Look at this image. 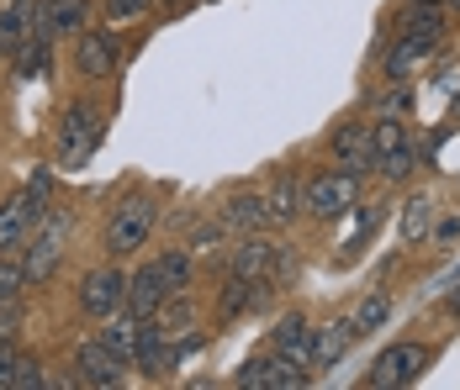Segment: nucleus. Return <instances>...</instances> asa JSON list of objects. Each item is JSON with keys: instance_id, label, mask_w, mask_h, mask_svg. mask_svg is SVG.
<instances>
[{"instance_id": "f257e3e1", "label": "nucleus", "mask_w": 460, "mask_h": 390, "mask_svg": "<svg viewBox=\"0 0 460 390\" xmlns=\"http://www.w3.org/2000/svg\"><path fill=\"white\" fill-rule=\"evenodd\" d=\"M154 217H159V212H154V201H148V195H128V201L106 217V238H101V243H106V254H111V259L138 254L143 243H148V232H154Z\"/></svg>"}, {"instance_id": "f03ea898", "label": "nucleus", "mask_w": 460, "mask_h": 390, "mask_svg": "<svg viewBox=\"0 0 460 390\" xmlns=\"http://www.w3.org/2000/svg\"><path fill=\"white\" fill-rule=\"evenodd\" d=\"M95 143H101V111L95 106H69L64 111V132H58V164L64 169H85L95 153Z\"/></svg>"}, {"instance_id": "7ed1b4c3", "label": "nucleus", "mask_w": 460, "mask_h": 390, "mask_svg": "<svg viewBox=\"0 0 460 390\" xmlns=\"http://www.w3.org/2000/svg\"><path fill=\"white\" fill-rule=\"evenodd\" d=\"M423 369H429V348H423V343H392L381 359H376V364H370V380H366V386H381V390L413 386Z\"/></svg>"}, {"instance_id": "20e7f679", "label": "nucleus", "mask_w": 460, "mask_h": 390, "mask_svg": "<svg viewBox=\"0 0 460 390\" xmlns=\"http://www.w3.org/2000/svg\"><path fill=\"white\" fill-rule=\"evenodd\" d=\"M32 248H27V264H22V274L27 280H48L58 259H64V243H69V217H43V232L38 238H27Z\"/></svg>"}, {"instance_id": "39448f33", "label": "nucleus", "mask_w": 460, "mask_h": 390, "mask_svg": "<svg viewBox=\"0 0 460 390\" xmlns=\"http://www.w3.org/2000/svg\"><path fill=\"white\" fill-rule=\"evenodd\" d=\"M233 386H254V390H302L307 386V364H291V359H249Z\"/></svg>"}, {"instance_id": "423d86ee", "label": "nucleus", "mask_w": 460, "mask_h": 390, "mask_svg": "<svg viewBox=\"0 0 460 390\" xmlns=\"http://www.w3.org/2000/svg\"><path fill=\"white\" fill-rule=\"evenodd\" d=\"M75 369H80V386H101V390H111V386L128 380V359H117L101 338L75 348Z\"/></svg>"}, {"instance_id": "0eeeda50", "label": "nucleus", "mask_w": 460, "mask_h": 390, "mask_svg": "<svg viewBox=\"0 0 460 390\" xmlns=\"http://www.w3.org/2000/svg\"><path fill=\"white\" fill-rule=\"evenodd\" d=\"M302 201H307V212L323 221H333V217H344L349 206H355V179L339 169V174H318L307 190H302Z\"/></svg>"}, {"instance_id": "6e6552de", "label": "nucleus", "mask_w": 460, "mask_h": 390, "mask_svg": "<svg viewBox=\"0 0 460 390\" xmlns=\"http://www.w3.org/2000/svg\"><path fill=\"white\" fill-rule=\"evenodd\" d=\"M296 264L291 254H280L276 243H260L254 232H249V243H238V254H233V274H243V280H276V274H291Z\"/></svg>"}, {"instance_id": "1a4fd4ad", "label": "nucleus", "mask_w": 460, "mask_h": 390, "mask_svg": "<svg viewBox=\"0 0 460 390\" xmlns=\"http://www.w3.org/2000/svg\"><path fill=\"white\" fill-rule=\"evenodd\" d=\"M85 27V0H38L32 11V38L53 43L58 32H80Z\"/></svg>"}, {"instance_id": "9d476101", "label": "nucleus", "mask_w": 460, "mask_h": 390, "mask_svg": "<svg viewBox=\"0 0 460 390\" xmlns=\"http://www.w3.org/2000/svg\"><path fill=\"white\" fill-rule=\"evenodd\" d=\"M122 290H128V274L95 269V274H85V285H80V306H85L91 316H111V311L122 306Z\"/></svg>"}, {"instance_id": "9b49d317", "label": "nucleus", "mask_w": 460, "mask_h": 390, "mask_svg": "<svg viewBox=\"0 0 460 390\" xmlns=\"http://www.w3.org/2000/svg\"><path fill=\"white\" fill-rule=\"evenodd\" d=\"M164 296H170V285H164L159 264H143L138 274L128 280V290H122V301H128V311H133V316H154V311L164 306Z\"/></svg>"}, {"instance_id": "f8f14e48", "label": "nucleus", "mask_w": 460, "mask_h": 390, "mask_svg": "<svg viewBox=\"0 0 460 390\" xmlns=\"http://www.w3.org/2000/svg\"><path fill=\"white\" fill-rule=\"evenodd\" d=\"M32 11H38V0H5L0 5V53H22L32 43Z\"/></svg>"}, {"instance_id": "ddd939ff", "label": "nucleus", "mask_w": 460, "mask_h": 390, "mask_svg": "<svg viewBox=\"0 0 460 390\" xmlns=\"http://www.w3.org/2000/svg\"><path fill=\"white\" fill-rule=\"evenodd\" d=\"M75 64H80L85 80H111V69H117V43H111L106 32H85L80 48H75Z\"/></svg>"}, {"instance_id": "4468645a", "label": "nucleus", "mask_w": 460, "mask_h": 390, "mask_svg": "<svg viewBox=\"0 0 460 390\" xmlns=\"http://www.w3.org/2000/svg\"><path fill=\"white\" fill-rule=\"evenodd\" d=\"M276 353L291 359V364H313V327H307L296 311L276 322Z\"/></svg>"}, {"instance_id": "2eb2a0df", "label": "nucleus", "mask_w": 460, "mask_h": 390, "mask_svg": "<svg viewBox=\"0 0 460 390\" xmlns=\"http://www.w3.org/2000/svg\"><path fill=\"white\" fill-rule=\"evenodd\" d=\"M32 221H38V212L27 206V195H16V201H5V206H0V254H11V248H22V243L32 238Z\"/></svg>"}, {"instance_id": "dca6fc26", "label": "nucleus", "mask_w": 460, "mask_h": 390, "mask_svg": "<svg viewBox=\"0 0 460 390\" xmlns=\"http://www.w3.org/2000/svg\"><path fill=\"white\" fill-rule=\"evenodd\" d=\"M333 153H339V169L349 174V179H360L370 169V132L366 127L333 132Z\"/></svg>"}, {"instance_id": "f3484780", "label": "nucleus", "mask_w": 460, "mask_h": 390, "mask_svg": "<svg viewBox=\"0 0 460 390\" xmlns=\"http://www.w3.org/2000/svg\"><path fill=\"white\" fill-rule=\"evenodd\" d=\"M38 386H48L38 359H27L16 348H0V390H38Z\"/></svg>"}, {"instance_id": "a211bd4d", "label": "nucleus", "mask_w": 460, "mask_h": 390, "mask_svg": "<svg viewBox=\"0 0 460 390\" xmlns=\"http://www.w3.org/2000/svg\"><path fill=\"white\" fill-rule=\"evenodd\" d=\"M355 343V327L349 322H328V327H313V364L328 369V364H339L344 353Z\"/></svg>"}, {"instance_id": "6ab92c4d", "label": "nucleus", "mask_w": 460, "mask_h": 390, "mask_svg": "<svg viewBox=\"0 0 460 390\" xmlns=\"http://www.w3.org/2000/svg\"><path fill=\"white\" fill-rule=\"evenodd\" d=\"M270 221L265 212V195H233L228 206H223V227H238V232H260Z\"/></svg>"}, {"instance_id": "aec40b11", "label": "nucleus", "mask_w": 460, "mask_h": 390, "mask_svg": "<svg viewBox=\"0 0 460 390\" xmlns=\"http://www.w3.org/2000/svg\"><path fill=\"white\" fill-rule=\"evenodd\" d=\"M138 327H143V316L122 311V316H117V322H111V327L101 333V343L111 348L117 359H128V364H133V353H138Z\"/></svg>"}, {"instance_id": "412c9836", "label": "nucleus", "mask_w": 460, "mask_h": 390, "mask_svg": "<svg viewBox=\"0 0 460 390\" xmlns=\"http://www.w3.org/2000/svg\"><path fill=\"white\" fill-rule=\"evenodd\" d=\"M429 53H434V43H429V38L402 32V38H397V48H392V58H386V74H392V80H402V74H408L413 64H423Z\"/></svg>"}, {"instance_id": "4be33fe9", "label": "nucleus", "mask_w": 460, "mask_h": 390, "mask_svg": "<svg viewBox=\"0 0 460 390\" xmlns=\"http://www.w3.org/2000/svg\"><path fill=\"white\" fill-rule=\"evenodd\" d=\"M386 316H392V301L376 290V296H366V301L355 306L349 327H355V338H370V333H381V327H386Z\"/></svg>"}, {"instance_id": "5701e85b", "label": "nucleus", "mask_w": 460, "mask_h": 390, "mask_svg": "<svg viewBox=\"0 0 460 390\" xmlns=\"http://www.w3.org/2000/svg\"><path fill=\"white\" fill-rule=\"evenodd\" d=\"M265 212H270V221H291L302 212V185L296 179H280L276 190L265 195Z\"/></svg>"}, {"instance_id": "b1692460", "label": "nucleus", "mask_w": 460, "mask_h": 390, "mask_svg": "<svg viewBox=\"0 0 460 390\" xmlns=\"http://www.w3.org/2000/svg\"><path fill=\"white\" fill-rule=\"evenodd\" d=\"M402 148H408V132L397 127V122H376V127H370V169H376V159L402 153Z\"/></svg>"}, {"instance_id": "393cba45", "label": "nucleus", "mask_w": 460, "mask_h": 390, "mask_svg": "<svg viewBox=\"0 0 460 390\" xmlns=\"http://www.w3.org/2000/svg\"><path fill=\"white\" fill-rule=\"evenodd\" d=\"M154 264H159L170 296H175V290H190V254H185V248H170V254H159Z\"/></svg>"}, {"instance_id": "a878e982", "label": "nucleus", "mask_w": 460, "mask_h": 390, "mask_svg": "<svg viewBox=\"0 0 460 390\" xmlns=\"http://www.w3.org/2000/svg\"><path fill=\"white\" fill-rule=\"evenodd\" d=\"M159 322H164V333H185V327L196 322V306L185 301V290H175V301L164 296V306H159Z\"/></svg>"}, {"instance_id": "bb28decb", "label": "nucleus", "mask_w": 460, "mask_h": 390, "mask_svg": "<svg viewBox=\"0 0 460 390\" xmlns=\"http://www.w3.org/2000/svg\"><path fill=\"white\" fill-rule=\"evenodd\" d=\"M16 64H22V74H27V80H43L48 69H53V53H48L43 38H32V43L16 53Z\"/></svg>"}, {"instance_id": "cd10ccee", "label": "nucleus", "mask_w": 460, "mask_h": 390, "mask_svg": "<svg viewBox=\"0 0 460 390\" xmlns=\"http://www.w3.org/2000/svg\"><path fill=\"white\" fill-rule=\"evenodd\" d=\"M429 217H434V206H429L423 195H413V201H408V217H402V238H408V243H418V238L429 232Z\"/></svg>"}, {"instance_id": "c85d7f7f", "label": "nucleus", "mask_w": 460, "mask_h": 390, "mask_svg": "<svg viewBox=\"0 0 460 390\" xmlns=\"http://www.w3.org/2000/svg\"><path fill=\"white\" fill-rule=\"evenodd\" d=\"M22 195H27V206H32L38 217H48V195H53V174H48V169H38L32 179H27V190H22Z\"/></svg>"}, {"instance_id": "c756f323", "label": "nucleus", "mask_w": 460, "mask_h": 390, "mask_svg": "<svg viewBox=\"0 0 460 390\" xmlns=\"http://www.w3.org/2000/svg\"><path fill=\"white\" fill-rule=\"evenodd\" d=\"M22 285H27V274H22V264H11L0 254V301H11V296H22Z\"/></svg>"}, {"instance_id": "7c9ffc66", "label": "nucleus", "mask_w": 460, "mask_h": 390, "mask_svg": "<svg viewBox=\"0 0 460 390\" xmlns=\"http://www.w3.org/2000/svg\"><path fill=\"white\" fill-rule=\"evenodd\" d=\"M106 11H111V22H133L148 11V0H106Z\"/></svg>"}, {"instance_id": "2f4dec72", "label": "nucleus", "mask_w": 460, "mask_h": 390, "mask_svg": "<svg viewBox=\"0 0 460 390\" xmlns=\"http://www.w3.org/2000/svg\"><path fill=\"white\" fill-rule=\"evenodd\" d=\"M217 238H223V221H217V227H201V232H196V248H212Z\"/></svg>"}, {"instance_id": "473e14b6", "label": "nucleus", "mask_w": 460, "mask_h": 390, "mask_svg": "<svg viewBox=\"0 0 460 390\" xmlns=\"http://www.w3.org/2000/svg\"><path fill=\"white\" fill-rule=\"evenodd\" d=\"M445 306H450V316H460V285L450 290V301H445Z\"/></svg>"}, {"instance_id": "72a5a7b5", "label": "nucleus", "mask_w": 460, "mask_h": 390, "mask_svg": "<svg viewBox=\"0 0 460 390\" xmlns=\"http://www.w3.org/2000/svg\"><path fill=\"white\" fill-rule=\"evenodd\" d=\"M456 5H460V0H456Z\"/></svg>"}]
</instances>
